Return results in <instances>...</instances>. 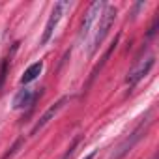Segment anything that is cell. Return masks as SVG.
Here are the masks:
<instances>
[{"label": "cell", "instance_id": "cell-1", "mask_svg": "<svg viewBox=\"0 0 159 159\" xmlns=\"http://www.w3.org/2000/svg\"><path fill=\"white\" fill-rule=\"evenodd\" d=\"M114 19H116V8H114V6H109V8L101 13L99 23H98V26H96V34H94V38H92V43H90V54H94V52L98 51V47L103 43L105 36L109 34L111 26L114 25Z\"/></svg>", "mask_w": 159, "mask_h": 159}, {"label": "cell", "instance_id": "cell-2", "mask_svg": "<svg viewBox=\"0 0 159 159\" xmlns=\"http://www.w3.org/2000/svg\"><path fill=\"white\" fill-rule=\"evenodd\" d=\"M148 125H150V120L140 122V124H139V127H137V129H135V131H133V133H131V135H129V137H127L120 146H118V148H116V152L111 155V159H122V157H124V155H125V153H127V152H129V150H131L139 140H140V139H142V135H144V131H146V127H148Z\"/></svg>", "mask_w": 159, "mask_h": 159}, {"label": "cell", "instance_id": "cell-3", "mask_svg": "<svg viewBox=\"0 0 159 159\" xmlns=\"http://www.w3.org/2000/svg\"><path fill=\"white\" fill-rule=\"evenodd\" d=\"M67 8H69V4H67V2H56V4L52 6L51 17H49V21H47V25H45V32H43L41 43H47V41L51 39V36L54 34V28H56V25H58L60 17L64 15V11H66Z\"/></svg>", "mask_w": 159, "mask_h": 159}, {"label": "cell", "instance_id": "cell-4", "mask_svg": "<svg viewBox=\"0 0 159 159\" xmlns=\"http://www.w3.org/2000/svg\"><path fill=\"white\" fill-rule=\"evenodd\" d=\"M155 64V58L153 56H148V58H144V60H140L129 73H127V79H125V83L129 84V86H135L140 79H144V75H148V71L152 69V66Z\"/></svg>", "mask_w": 159, "mask_h": 159}, {"label": "cell", "instance_id": "cell-5", "mask_svg": "<svg viewBox=\"0 0 159 159\" xmlns=\"http://www.w3.org/2000/svg\"><path fill=\"white\" fill-rule=\"evenodd\" d=\"M67 101H69V98L66 96V98L58 99L54 105H51V107H49V109L43 112V116H41V118L36 122V125L32 127V135H36L38 131H41V129H43V127H45V125H47V124H49V122H51V120H52V118H54V116H56V114H58V112L64 109V107H66V103H67Z\"/></svg>", "mask_w": 159, "mask_h": 159}, {"label": "cell", "instance_id": "cell-6", "mask_svg": "<svg viewBox=\"0 0 159 159\" xmlns=\"http://www.w3.org/2000/svg\"><path fill=\"white\" fill-rule=\"evenodd\" d=\"M103 8H105V2H101V0H99V2H94V4L88 8V11H86V15H84V21H83L81 38H86V36H88L92 25H94L96 21H99V17H101V13H103Z\"/></svg>", "mask_w": 159, "mask_h": 159}, {"label": "cell", "instance_id": "cell-7", "mask_svg": "<svg viewBox=\"0 0 159 159\" xmlns=\"http://www.w3.org/2000/svg\"><path fill=\"white\" fill-rule=\"evenodd\" d=\"M36 98H38V94H34V92H32V90H28V88L19 90V92H17V96L13 98V109H25V107L32 105Z\"/></svg>", "mask_w": 159, "mask_h": 159}, {"label": "cell", "instance_id": "cell-8", "mask_svg": "<svg viewBox=\"0 0 159 159\" xmlns=\"http://www.w3.org/2000/svg\"><path fill=\"white\" fill-rule=\"evenodd\" d=\"M41 69H43V62L39 60V62H36V64H32L26 71H25V75L21 77V83L23 84H28V83H32L34 81V79L41 73Z\"/></svg>", "mask_w": 159, "mask_h": 159}, {"label": "cell", "instance_id": "cell-9", "mask_svg": "<svg viewBox=\"0 0 159 159\" xmlns=\"http://www.w3.org/2000/svg\"><path fill=\"white\" fill-rule=\"evenodd\" d=\"M8 66H10V58H4V60H2V66H0V90L4 88V83H6V77H8Z\"/></svg>", "mask_w": 159, "mask_h": 159}, {"label": "cell", "instance_id": "cell-10", "mask_svg": "<svg viewBox=\"0 0 159 159\" xmlns=\"http://www.w3.org/2000/svg\"><path fill=\"white\" fill-rule=\"evenodd\" d=\"M77 144H79V137H77V139H75V140L71 142V146L67 148V152L64 153V157H62V159H69V157L73 155V152H75V146H77Z\"/></svg>", "mask_w": 159, "mask_h": 159}, {"label": "cell", "instance_id": "cell-11", "mask_svg": "<svg viewBox=\"0 0 159 159\" xmlns=\"http://www.w3.org/2000/svg\"><path fill=\"white\" fill-rule=\"evenodd\" d=\"M94 155H96V152H92V153H88V155H86L84 159H94Z\"/></svg>", "mask_w": 159, "mask_h": 159}]
</instances>
